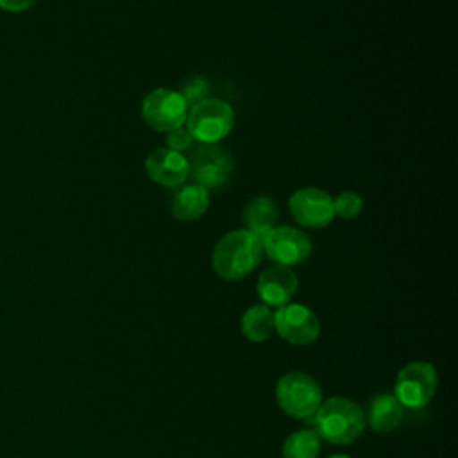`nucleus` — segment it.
I'll return each instance as SVG.
<instances>
[{
  "instance_id": "obj_9",
  "label": "nucleus",
  "mask_w": 458,
  "mask_h": 458,
  "mask_svg": "<svg viewBox=\"0 0 458 458\" xmlns=\"http://www.w3.org/2000/svg\"><path fill=\"white\" fill-rule=\"evenodd\" d=\"M274 331L292 345H308L318 338L320 322L308 306L288 302L274 313Z\"/></svg>"
},
{
  "instance_id": "obj_22",
  "label": "nucleus",
  "mask_w": 458,
  "mask_h": 458,
  "mask_svg": "<svg viewBox=\"0 0 458 458\" xmlns=\"http://www.w3.org/2000/svg\"><path fill=\"white\" fill-rule=\"evenodd\" d=\"M329 458H349L347 454H333V456H329Z\"/></svg>"
},
{
  "instance_id": "obj_6",
  "label": "nucleus",
  "mask_w": 458,
  "mask_h": 458,
  "mask_svg": "<svg viewBox=\"0 0 458 458\" xmlns=\"http://www.w3.org/2000/svg\"><path fill=\"white\" fill-rule=\"evenodd\" d=\"M438 376L433 365L426 361H413L403 367L395 377L394 395L403 406L422 408L437 392Z\"/></svg>"
},
{
  "instance_id": "obj_12",
  "label": "nucleus",
  "mask_w": 458,
  "mask_h": 458,
  "mask_svg": "<svg viewBox=\"0 0 458 458\" xmlns=\"http://www.w3.org/2000/svg\"><path fill=\"white\" fill-rule=\"evenodd\" d=\"M297 276L290 267L272 265L258 277V295L265 306L281 308L292 301L297 292Z\"/></svg>"
},
{
  "instance_id": "obj_19",
  "label": "nucleus",
  "mask_w": 458,
  "mask_h": 458,
  "mask_svg": "<svg viewBox=\"0 0 458 458\" xmlns=\"http://www.w3.org/2000/svg\"><path fill=\"white\" fill-rule=\"evenodd\" d=\"M179 93L182 95V98L186 100L188 106H195V104H199L200 100L208 98L209 82H208L204 77H200V75H193V77H190V79H186V81L182 82Z\"/></svg>"
},
{
  "instance_id": "obj_15",
  "label": "nucleus",
  "mask_w": 458,
  "mask_h": 458,
  "mask_svg": "<svg viewBox=\"0 0 458 458\" xmlns=\"http://www.w3.org/2000/svg\"><path fill=\"white\" fill-rule=\"evenodd\" d=\"M243 220L247 231H250L261 242L276 227L279 220L277 204L268 197H256L250 202H247L243 209Z\"/></svg>"
},
{
  "instance_id": "obj_3",
  "label": "nucleus",
  "mask_w": 458,
  "mask_h": 458,
  "mask_svg": "<svg viewBox=\"0 0 458 458\" xmlns=\"http://www.w3.org/2000/svg\"><path fill=\"white\" fill-rule=\"evenodd\" d=\"M234 125L233 107L220 98H204L186 114V129L199 143H218Z\"/></svg>"
},
{
  "instance_id": "obj_4",
  "label": "nucleus",
  "mask_w": 458,
  "mask_h": 458,
  "mask_svg": "<svg viewBox=\"0 0 458 458\" xmlns=\"http://www.w3.org/2000/svg\"><path fill=\"white\" fill-rule=\"evenodd\" d=\"M276 399L284 413L295 419H310L322 404V390L306 372H288L276 385Z\"/></svg>"
},
{
  "instance_id": "obj_16",
  "label": "nucleus",
  "mask_w": 458,
  "mask_h": 458,
  "mask_svg": "<svg viewBox=\"0 0 458 458\" xmlns=\"http://www.w3.org/2000/svg\"><path fill=\"white\" fill-rule=\"evenodd\" d=\"M240 329L250 342H265L274 333V313L265 304L250 306L240 318Z\"/></svg>"
},
{
  "instance_id": "obj_1",
  "label": "nucleus",
  "mask_w": 458,
  "mask_h": 458,
  "mask_svg": "<svg viewBox=\"0 0 458 458\" xmlns=\"http://www.w3.org/2000/svg\"><path fill=\"white\" fill-rule=\"evenodd\" d=\"M263 247L259 238L247 229H236L224 234L216 242L211 265L220 277L238 281L249 276L259 265Z\"/></svg>"
},
{
  "instance_id": "obj_14",
  "label": "nucleus",
  "mask_w": 458,
  "mask_h": 458,
  "mask_svg": "<svg viewBox=\"0 0 458 458\" xmlns=\"http://www.w3.org/2000/svg\"><path fill=\"white\" fill-rule=\"evenodd\" d=\"M404 410L394 394H377L370 404L367 420L369 426L377 433L394 431L403 420Z\"/></svg>"
},
{
  "instance_id": "obj_2",
  "label": "nucleus",
  "mask_w": 458,
  "mask_h": 458,
  "mask_svg": "<svg viewBox=\"0 0 458 458\" xmlns=\"http://www.w3.org/2000/svg\"><path fill=\"white\" fill-rule=\"evenodd\" d=\"M317 435L324 440L345 445L354 442L365 429L363 410L347 397H329L315 411Z\"/></svg>"
},
{
  "instance_id": "obj_18",
  "label": "nucleus",
  "mask_w": 458,
  "mask_h": 458,
  "mask_svg": "<svg viewBox=\"0 0 458 458\" xmlns=\"http://www.w3.org/2000/svg\"><path fill=\"white\" fill-rule=\"evenodd\" d=\"M333 209L336 216L351 220L361 213L363 200L354 191H342L336 195V199H333Z\"/></svg>"
},
{
  "instance_id": "obj_7",
  "label": "nucleus",
  "mask_w": 458,
  "mask_h": 458,
  "mask_svg": "<svg viewBox=\"0 0 458 458\" xmlns=\"http://www.w3.org/2000/svg\"><path fill=\"white\" fill-rule=\"evenodd\" d=\"M190 172L204 188H222L233 175V157L218 143H200L188 159Z\"/></svg>"
},
{
  "instance_id": "obj_17",
  "label": "nucleus",
  "mask_w": 458,
  "mask_h": 458,
  "mask_svg": "<svg viewBox=\"0 0 458 458\" xmlns=\"http://www.w3.org/2000/svg\"><path fill=\"white\" fill-rule=\"evenodd\" d=\"M283 458H317L320 453V437L311 429L293 431L283 442Z\"/></svg>"
},
{
  "instance_id": "obj_21",
  "label": "nucleus",
  "mask_w": 458,
  "mask_h": 458,
  "mask_svg": "<svg viewBox=\"0 0 458 458\" xmlns=\"http://www.w3.org/2000/svg\"><path fill=\"white\" fill-rule=\"evenodd\" d=\"M34 2L36 0H0V9L20 13V11H27L29 7H32Z\"/></svg>"
},
{
  "instance_id": "obj_5",
  "label": "nucleus",
  "mask_w": 458,
  "mask_h": 458,
  "mask_svg": "<svg viewBox=\"0 0 458 458\" xmlns=\"http://www.w3.org/2000/svg\"><path fill=\"white\" fill-rule=\"evenodd\" d=\"M190 106L179 91L156 88L141 102L143 120L159 132H170L186 122Z\"/></svg>"
},
{
  "instance_id": "obj_10",
  "label": "nucleus",
  "mask_w": 458,
  "mask_h": 458,
  "mask_svg": "<svg viewBox=\"0 0 458 458\" xmlns=\"http://www.w3.org/2000/svg\"><path fill=\"white\" fill-rule=\"evenodd\" d=\"M288 206L293 220L302 227L322 229L335 218L333 197L315 186L295 190L288 200Z\"/></svg>"
},
{
  "instance_id": "obj_20",
  "label": "nucleus",
  "mask_w": 458,
  "mask_h": 458,
  "mask_svg": "<svg viewBox=\"0 0 458 458\" xmlns=\"http://www.w3.org/2000/svg\"><path fill=\"white\" fill-rule=\"evenodd\" d=\"M165 141H166V148L175 150V152H181V154H182L184 150H190V148L193 147V143H195L193 136L190 134V131H188L184 125H181V127H177V129L166 132Z\"/></svg>"
},
{
  "instance_id": "obj_13",
  "label": "nucleus",
  "mask_w": 458,
  "mask_h": 458,
  "mask_svg": "<svg viewBox=\"0 0 458 458\" xmlns=\"http://www.w3.org/2000/svg\"><path fill=\"white\" fill-rule=\"evenodd\" d=\"M209 208L208 188L193 182L179 188L172 199V215L181 222L200 218Z\"/></svg>"
},
{
  "instance_id": "obj_11",
  "label": "nucleus",
  "mask_w": 458,
  "mask_h": 458,
  "mask_svg": "<svg viewBox=\"0 0 458 458\" xmlns=\"http://www.w3.org/2000/svg\"><path fill=\"white\" fill-rule=\"evenodd\" d=\"M145 172L152 182L174 188L186 181L190 174L188 157L170 148H156L145 159Z\"/></svg>"
},
{
  "instance_id": "obj_8",
  "label": "nucleus",
  "mask_w": 458,
  "mask_h": 458,
  "mask_svg": "<svg viewBox=\"0 0 458 458\" xmlns=\"http://www.w3.org/2000/svg\"><path fill=\"white\" fill-rule=\"evenodd\" d=\"M263 252L276 263L283 267H293L306 261L311 254L310 236L292 225H276L263 240Z\"/></svg>"
}]
</instances>
